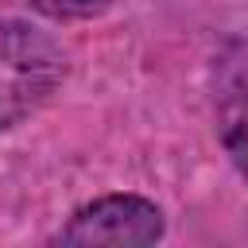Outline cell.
Instances as JSON below:
<instances>
[{
  "mask_svg": "<svg viewBox=\"0 0 248 248\" xmlns=\"http://www.w3.org/2000/svg\"><path fill=\"white\" fill-rule=\"evenodd\" d=\"M66 74L62 46L19 19H0V128L50 101Z\"/></svg>",
  "mask_w": 248,
  "mask_h": 248,
  "instance_id": "1",
  "label": "cell"
},
{
  "mask_svg": "<svg viewBox=\"0 0 248 248\" xmlns=\"http://www.w3.org/2000/svg\"><path fill=\"white\" fill-rule=\"evenodd\" d=\"M159 236H163L159 205H151L147 198H136V194L97 198L93 205L78 209L70 217V225L58 232L62 244H112V248L155 244Z\"/></svg>",
  "mask_w": 248,
  "mask_h": 248,
  "instance_id": "2",
  "label": "cell"
},
{
  "mask_svg": "<svg viewBox=\"0 0 248 248\" xmlns=\"http://www.w3.org/2000/svg\"><path fill=\"white\" fill-rule=\"evenodd\" d=\"M108 4L112 0H35V8L54 16V19H81V16H93Z\"/></svg>",
  "mask_w": 248,
  "mask_h": 248,
  "instance_id": "4",
  "label": "cell"
},
{
  "mask_svg": "<svg viewBox=\"0 0 248 248\" xmlns=\"http://www.w3.org/2000/svg\"><path fill=\"white\" fill-rule=\"evenodd\" d=\"M217 128L229 159L248 178V50H232L217 70Z\"/></svg>",
  "mask_w": 248,
  "mask_h": 248,
  "instance_id": "3",
  "label": "cell"
}]
</instances>
